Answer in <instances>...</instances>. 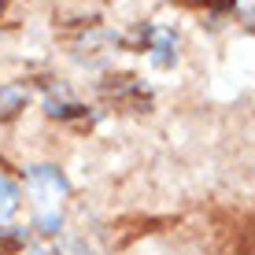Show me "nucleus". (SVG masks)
Listing matches in <instances>:
<instances>
[{
    "instance_id": "f257e3e1",
    "label": "nucleus",
    "mask_w": 255,
    "mask_h": 255,
    "mask_svg": "<svg viewBox=\"0 0 255 255\" xmlns=\"http://www.w3.org/2000/svg\"><path fill=\"white\" fill-rule=\"evenodd\" d=\"M237 11H241L244 19H248V22L255 26V0H237Z\"/></svg>"
}]
</instances>
